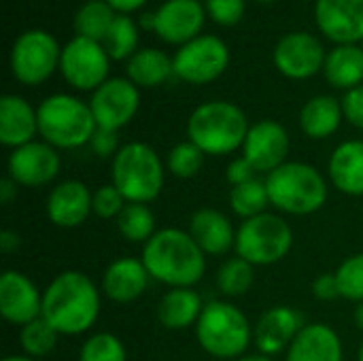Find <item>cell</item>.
<instances>
[{"instance_id": "49", "label": "cell", "mask_w": 363, "mask_h": 361, "mask_svg": "<svg viewBox=\"0 0 363 361\" xmlns=\"http://www.w3.org/2000/svg\"><path fill=\"white\" fill-rule=\"evenodd\" d=\"M238 361H274L272 357H266V355H245V357H240Z\"/></svg>"}, {"instance_id": "42", "label": "cell", "mask_w": 363, "mask_h": 361, "mask_svg": "<svg viewBox=\"0 0 363 361\" xmlns=\"http://www.w3.org/2000/svg\"><path fill=\"white\" fill-rule=\"evenodd\" d=\"M342 111H345V119L363 130V83L345 91L342 96Z\"/></svg>"}, {"instance_id": "41", "label": "cell", "mask_w": 363, "mask_h": 361, "mask_svg": "<svg viewBox=\"0 0 363 361\" xmlns=\"http://www.w3.org/2000/svg\"><path fill=\"white\" fill-rule=\"evenodd\" d=\"M89 149L98 155V157H115L117 151L121 149L119 145V132L115 130H104V128H96L91 140H89Z\"/></svg>"}, {"instance_id": "14", "label": "cell", "mask_w": 363, "mask_h": 361, "mask_svg": "<svg viewBox=\"0 0 363 361\" xmlns=\"http://www.w3.org/2000/svg\"><path fill=\"white\" fill-rule=\"evenodd\" d=\"M62 168V160L55 147L45 140H32L9 153L6 177L19 187H45L51 185Z\"/></svg>"}, {"instance_id": "4", "label": "cell", "mask_w": 363, "mask_h": 361, "mask_svg": "<svg viewBox=\"0 0 363 361\" xmlns=\"http://www.w3.org/2000/svg\"><path fill=\"white\" fill-rule=\"evenodd\" d=\"M166 162L143 140L125 143L111 160V183L125 202L151 204L160 198L166 183Z\"/></svg>"}, {"instance_id": "26", "label": "cell", "mask_w": 363, "mask_h": 361, "mask_svg": "<svg viewBox=\"0 0 363 361\" xmlns=\"http://www.w3.org/2000/svg\"><path fill=\"white\" fill-rule=\"evenodd\" d=\"M204 306L202 296L194 287H174L162 296L157 304V319L166 330L181 332L196 328Z\"/></svg>"}, {"instance_id": "29", "label": "cell", "mask_w": 363, "mask_h": 361, "mask_svg": "<svg viewBox=\"0 0 363 361\" xmlns=\"http://www.w3.org/2000/svg\"><path fill=\"white\" fill-rule=\"evenodd\" d=\"M328 83L336 89H353L363 83V49L362 45H336L323 66Z\"/></svg>"}, {"instance_id": "21", "label": "cell", "mask_w": 363, "mask_h": 361, "mask_svg": "<svg viewBox=\"0 0 363 361\" xmlns=\"http://www.w3.org/2000/svg\"><path fill=\"white\" fill-rule=\"evenodd\" d=\"M187 232L198 243V247L204 251V255L221 257L228 255L236 247V228L230 221V217L213 206L198 209L191 219Z\"/></svg>"}, {"instance_id": "48", "label": "cell", "mask_w": 363, "mask_h": 361, "mask_svg": "<svg viewBox=\"0 0 363 361\" xmlns=\"http://www.w3.org/2000/svg\"><path fill=\"white\" fill-rule=\"evenodd\" d=\"M353 323L357 326V330H362L363 332V302L362 304H357L355 311H353Z\"/></svg>"}, {"instance_id": "18", "label": "cell", "mask_w": 363, "mask_h": 361, "mask_svg": "<svg viewBox=\"0 0 363 361\" xmlns=\"http://www.w3.org/2000/svg\"><path fill=\"white\" fill-rule=\"evenodd\" d=\"M304 326V317L291 306L268 309L253 328V343L257 347V353L266 357L287 353Z\"/></svg>"}, {"instance_id": "20", "label": "cell", "mask_w": 363, "mask_h": 361, "mask_svg": "<svg viewBox=\"0 0 363 361\" xmlns=\"http://www.w3.org/2000/svg\"><path fill=\"white\" fill-rule=\"evenodd\" d=\"M91 194L94 191L83 181L77 179H68L53 185L45 200L47 219L55 228H64V230L83 226L89 219V215H94Z\"/></svg>"}, {"instance_id": "27", "label": "cell", "mask_w": 363, "mask_h": 361, "mask_svg": "<svg viewBox=\"0 0 363 361\" xmlns=\"http://www.w3.org/2000/svg\"><path fill=\"white\" fill-rule=\"evenodd\" d=\"M300 130L313 138V140H323L330 138L338 132L340 123L345 121V111H342V100L334 96H315L311 98L302 111H300Z\"/></svg>"}, {"instance_id": "13", "label": "cell", "mask_w": 363, "mask_h": 361, "mask_svg": "<svg viewBox=\"0 0 363 361\" xmlns=\"http://www.w3.org/2000/svg\"><path fill=\"white\" fill-rule=\"evenodd\" d=\"M325 57L323 43L311 32H289L279 38L272 51L277 70L294 81H304L321 72Z\"/></svg>"}, {"instance_id": "6", "label": "cell", "mask_w": 363, "mask_h": 361, "mask_svg": "<svg viewBox=\"0 0 363 361\" xmlns=\"http://www.w3.org/2000/svg\"><path fill=\"white\" fill-rule=\"evenodd\" d=\"M194 330L200 349L215 360L238 361L253 343L249 317L228 300L206 302Z\"/></svg>"}, {"instance_id": "30", "label": "cell", "mask_w": 363, "mask_h": 361, "mask_svg": "<svg viewBox=\"0 0 363 361\" xmlns=\"http://www.w3.org/2000/svg\"><path fill=\"white\" fill-rule=\"evenodd\" d=\"M115 17H117V11L108 2L87 0L85 4L79 6V11L74 15V32H77V36H85V38L102 43L104 36L108 34Z\"/></svg>"}, {"instance_id": "45", "label": "cell", "mask_w": 363, "mask_h": 361, "mask_svg": "<svg viewBox=\"0 0 363 361\" xmlns=\"http://www.w3.org/2000/svg\"><path fill=\"white\" fill-rule=\"evenodd\" d=\"M17 191H19V185L11 179V177H4L2 181H0V202L6 206V204H11L15 198H17Z\"/></svg>"}, {"instance_id": "9", "label": "cell", "mask_w": 363, "mask_h": 361, "mask_svg": "<svg viewBox=\"0 0 363 361\" xmlns=\"http://www.w3.org/2000/svg\"><path fill=\"white\" fill-rule=\"evenodd\" d=\"M62 47L57 45L55 36L47 30H26L21 32L9 55V66L13 77L21 85H40L45 83L55 70H60Z\"/></svg>"}, {"instance_id": "47", "label": "cell", "mask_w": 363, "mask_h": 361, "mask_svg": "<svg viewBox=\"0 0 363 361\" xmlns=\"http://www.w3.org/2000/svg\"><path fill=\"white\" fill-rule=\"evenodd\" d=\"M19 234L13 232V230H4L0 234V251L2 253H15L19 249Z\"/></svg>"}, {"instance_id": "52", "label": "cell", "mask_w": 363, "mask_h": 361, "mask_svg": "<svg viewBox=\"0 0 363 361\" xmlns=\"http://www.w3.org/2000/svg\"><path fill=\"white\" fill-rule=\"evenodd\" d=\"M257 2H277V0H257Z\"/></svg>"}, {"instance_id": "19", "label": "cell", "mask_w": 363, "mask_h": 361, "mask_svg": "<svg viewBox=\"0 0 363 361\" xmlns=\"http://www.w3.org/2000/svg\"><path fill=\"white\" fill-rule=\"evenodd\" d=\"M315 23L336 45L363 40V0H315Z\"/></svg>"}, {"instance_id": "40", "label": "cell", "mask_w": 363, "mask_h": 361, "mask_svg": "<svg viewBox=\"0 0 363 361\" xmlns=\"http://www.w3.org/2000/svg\"><path fill=\"white\" fill-rule=\"evenodd\" d=\"M204 9L219 26H236L247 9V0H204Z\"/></svg>"}, {"instance_id": "2", "label": "cell", "mask_w": 363, "mask_h": 361, "mask_svg": "<svg viewBox=\"0 0 363 361\" xmlns=\"http://www.w3.org/2000/svg\"><path fill=\"white\" fill-rule=\"evenodd\" d=\"M140 260L149 277L162 285L196 287L206 272V255L187 230L162 228L143 245Z\"/></svg>"}, {"instance_id": "33", "label": "cell", "mask_w": 363, "mask_h": 361, "mask_svg": "<svg viewBox=\"0 0 363 361\" xmlns=\"http://www.w3.org/2000/svg\"><path fill=\"white\" fill-rule=\"evenodd\" d=\"M115 223H117L119 234L128 243H140V245H145L157 232L155 213L151 211L149 204L128 202L123 206V211L119 213V217L115 219Z\"/></svg>"}, {"instance_id": "12", "label": "cell", "mask_w": 363, "mask_h": 361, "mask_svg": "<svg viewBox=\"0 0 363 361\" xmlns=\"http://www.w3.org/2000/svg\"><path fill=\"white\" fill-rule=\"evenodd\" d=\"M89 109L98 128L119 132L136 117L140 109V91L128 77H113L91 91Z\"/></svg>"}, {"instance_id": "43", "label": "cell", "mask_w": 363, "mask_h": 361, "mask_svg": "<svg viewBox=\"0 0 363 361\" xmlns=\"http://www.w3.org/2000/svg\"><path fill=\"white\" fill-rule=\"evenodd\" d=\"M225 177H228V183L232 187H236V185H245V183H249L253 179H257V170L251 166V162L245 155H240V157H234L228 164Z\"/></svg>"}, {"instance_id": "11", "label": "cell", "mask_w": 363, "mask_h": 361, "mask_svg": "<svg viewBox=\"0 0 363 361\" xmlns=\"http://www.w3.org/2000/svg\"><path fill=\"white\" fill-rule=\"evenodd\" d=\"M111 57L102 43L74 36L62 47L60 72L64 81L79 91H96L104 81H108Z\"/></svg>"}, {"instance_id": "53", "label": "cell", "mask_w": 363, "mask_h": 361, "mask_svg": "<svg viewBox=\"0 0 363 361\" xmlns=\"http://www.w3.org/2000/svg\"><path fill=\"white\" fill-rule=\"evenodd\" d=\"M359 45H362V49H363V40H362V43H359Z\"/></svg>"}, {"instance_id": "22", "label": "cell", "mask_w": 363, "mask_h": 361, "mask_svg": "<svg viewBox=\"0 0 363 361\" xmlns=\"http://www.w3.org/2000/svg\"><path fill=\"white\" fill-rule=\"evenodd\" d=\"M151 277L136 257H117L113 260L102 274V294L115 304H132L145 296L149 289Z\"/></svg>"}, {"instance_id": "16", "label": "cell", "mask_w": 363, "mask_h": 361, "mask_svg": "<svg viewBox=\"0 0 363 361\" xmlns=\"http://www.w3.org/2000/svg\"><path fill=\"white\" fill-rule=\"evenodd\" d=\"M0 315L11 326H28L43 315V291L23 272L4 270L0 277Z\"/></svg>"}, {"instance_id": "34", "label": "cell", "mask_w": 363, "mask_h": 361, "mask_svg": "<svg viewBox=\"0 0 363 361\" xmlns=\"http://www.w3.org/2000/svg\"><path fill=\"white\" fill-rule=\"evenodd\" d=\"M111 60H130L138 51V26L130 15L117 13L108 34L102 40Z\"/></svg>"}, {"instance_id": "44", "label": "cell", "mask_w": 363, "mask_h": 361, "mask_svg": "<svg viewBox=\"0 0 363 361\" xmlns=\"http://www.w3.org/2000/svg\"><path fill=\"white\" fill-rule=\"evenodd\" d=\"M313 296L319 302H334V300L342 298L340 296V285H338L336 272H323V274H319L313 281Z\"/></svg>"}, {"instance_id": "3", "label": "cell", "mask_w": 363, "mask_h": 361, "mask_svg": "<svg viewBox=\"0 0 363 361\" xmlns=\"http://www.w3.org/2000/svg\"><path fill=\"white\" fill-rule=\"evenodd\" d=\"M272 209L291 217L319 213L330 196L328 179L306 162H287L266 177Z\"/></svg>"}, {"instance_id": "5", "label": "cell", "mask_w": 363, "mask_h": 361, "mask_svg": "<svg viewBox=\"0 0 363 361\" xmlns=\"http://www.w3.org/2000/svg\"><path fill=\"white\" fill-rule=\"evenodd\" d=\"M251 123L245 111L228 100H211L196 106L187 119V140L206 155H230L242 149Z\"/></svg>"}, {"instance_id": "39", "label": "cell", "mask_w": 363, "mask_h": 361, "mask_svg": "<svg viewBox=\"0 0 363 361\" xmlns=\"http://www.w3.org/2000/svg\"><path fill=\"white\" fill-rule=\"evenodd\" d=\"M125 204H128L125 198L119 194V189L113 183L100 185L91 194V211L100 219H117Z\"/></svg>"}, {"instance_id": "50", "label": "cell", "mask_w": 363, "mask_h": 361, "mask_svg": "<svg viewBox=\"0 0 363 361\" xmlns=\"http://www.w3.org/2000/svg\"><path fill=\"white\" fill-rule=\"evenodd\" d=\"M2 361H38V360H32V357H28V355H9V357H4Z\"/></svg>"}, {"instance_id": "7", "label": "cell", "mask_w": 363, "mask_h": 361, "mask_svg": "<svg viewBox=\"0 0 363 361\" xmlns=\"http://www.w3.org/2000/svg\"><path fill=\"white\" fill-rule=\"evenodd\" d=\"M38 136L51 147L79 149L89 145L96 132V119L89 102H83L70 94H53L36 106Z\"/></svg>"}, {"instance_id": "36", "label": "cell", "mask_w": 363, "mask_h": 361, "mask_svg": "<svg viewBox=\"0 0 363 361\" xmlns=\"http://www.w3.org/2000/svg\"><path fill=\"white\" fill-rule=\"evenodd\" d=\"M206 153L191 140L177 143L166 155V170L177 179H196L204 168Z\"/></svg>"}, {"instance_id": "23", "label": "cell", "mask_w": 363, "mask_h": 361, "mask_svg": "<svg viewBox=\"0 0 363 361\" xmlns=\"http://www.w3.org/2000/svg\"><path fill=\"white\" fill-rule=\"evenodd\" d=\"M38 115L36 109L21 96L6 94L0 98V143L6 149H17L36 140Z\"/></svg>"}, {"instance_id": "31", "label": "cell", "mask_w": 363, "mask_h": 361, "mask_svg": "<svg viewBox=\"0 0 363 361\" xmlns=\"http://www.w3.org/2000/svg\"><path fill=\"white\" fill-rule=\"evenodd\" d=\"M228 202H230L232 213L236 217H240L242 221L253 219L257 215H264L272 206L270 196H268V187H266V179H253L245 185L232 187Z\"/></svg>"}, {"instance_id": "8", "label": "cell", "mask_w": 363, "mask_h": 361, "mask_svg": "<svg viewBox=\"0 0 363 361\" xmlns=\"http://www.w3.org/2000/svg\"><path fill=\"white\" fill-rule=\"evenodd\" d=\"M294 247L291 226L277 213H264L247 219L236 232V255L257 266H272L283 262Z\"/></svg>"}, {"instance_id": "1", "label": "cell", "mask_w": 363, "mask_h": 361, "mask_svg": "<svg viewBox=\"0 0 363 361\" xmlns=\"http://www.w3.org/2000/svg\"><path fill=\"white\" fill-rule=\"evenodd\" d=\"M102 309L100 289L79 270L60 272L43 289V319L60 336H81L89 332Z\"/></svg>"}, {"instance_id": "28", "label": "cell", "mask_w": 363, "mask_h": 361, "mask_svg": "<svg viewBox=\"0 0 363 361\" xmlns=\"http://www.w3.org/2000/svg\"><path fill=\"white\" fill-rule=\"evenodd\" d=\"M125 77L136 87H157L174 77V62L162 49H138L125 62Z\"/></svg>"}, {"instance_id": "51", "label": "cell", "mask_w": 363, "mask_h": 361, "mask_svg": "<svg viewBox=\"0 0 363 361\" xmlns=\"http://www.w3.org/2000/svg\"><path fill=\"white\" fill-rule=\"evenodd\" d=\"M357 361H363V343H362V347H359V355H357Z\"/></svg>"}, {"instance_id": "32", "label": "cell", "mask_w": 363, "mask_h": 361, "mask_svg": "<svg viewBox=\"0 0 363 361\" xmlns=\"http://www.w3.org/2000/svg\"><path fill=\"white\" fill-rule=\"evenodd\" d=\"M255 283V266L234 255L228 257L215 272V285L225 298H242Z\"/></svg>"}, {"instance_id": "38", "label": "cell", "mask_w": 363, "mask_h": 361, "mask_svg": "<svg viewBox=\"0 0 363 361\" xmlns=\"http://www.w3.org/2000/svg\"><path fill=\"white\" fill-rule=\"evenodd\" d=\"M336 279L340 285V296L349 302H363V253L349 255L338 268Z\"/></svg>"}, {"instance_id": "10", "label": "cell", "mask_w": 363, "mask_h": 361, "mask_svg": "<svg viewBox=\"0 0 363 361\" xmlns=\"http://www.w3.org/2000/svg\"><path fill=\"white\" fill-rule=\"evenodd\" d=\"M174 77L191 85L217 81L230 66V49L215 34H200L181 45L172 55Z\"/></svg>"}, {"instance_id": "15", "label": "cell", "mask_w": 363, "mask_h": 361, "mask_svg": "<svg viewBox=\"0 0 363 361\" xmlns=\"http://www.w3.org/2000/svg\"><path fill=\"white\" fill-rule=\"evenodd\" d=\"M289 149L291 140L285 126L274 119H262L249 128L242 145V155L251 162L257 174L268 177L289 162Z\"/></svg>"}, {"instance_id": "37", "label": "cell", "mask_w": 363, "mask_h": 361, "mask_svg": "<svg viewBox=\"0 0 363 361\" xmlns=\"http://www.w3.org/2000/svg\"><path fill=\"white\" fill-rule=\"evenodd\" d=\"M79 361H128L125 345L111 332H98L85 338L79 349Z\"/></svg>"}, {"instance_id": "17", "label": "cell", "mask_w": 363, "mask_h": 361, "mask_svg": "<svg viewBox=\"0 0 363 361\" xmlns=\"http://www.w3.org/2000/svg\"><path fill=\"white\" fill-rule=\"evenodd\" d=\"M206 9L200 0H166L153 13V32L170 45H185L200 36Z\"/></svg>"}, {"instance_id": "35", "label": "cell", "mask_w": 363, "mask_h": 361, "mask_svg": "<svg viewBox=\"0 0 363 361\" xmlns=\"http://www.w3.org/2000/svg\"><path fill=\"white\" fill-rule=\"evenodd\" d=\"M57 340H60V334L43 317L30 321L19 332L21 351H23V355H28L32 360H43V357L51 355L57 347Z\"/></svg>"}, {"instance_id": "46", "label": "cell", "mask_w": 363, "mask_h": 361, "mask_svg": "<svg viewBox=\"0 0 363 361\" xmlns=\"http://www.w3.org/2000/svg\"><path fill=\"white\" fill-rule=\"evenodd\" d=\"M104 2H108L117 13H123V15H130L147 4V0H104Z\"/></svg>"}, {"instance_id": "24", "label": "cell", "mask_w": 363, "mask_h": 361, "mask_svg": "<svg viewBox=\"0 0 363 361\" xmlns=\"http://www.w3.org/2000/svg\"><path fill=\"white\" fill-rule=\"evenodd\" d=\"M340 334L328 323H306L285 353V361H342Z\"/></svg>"}, {"instance_id": "25", "label": "cell", "mask_w": 363, "mask_h": 361, "mask_svg": "<svg viewBox=\"0 0 363 361\" xmlns=\"http://www.w3.org/2000/svg\"><path fill=\"white\" fill-rule=\"evenodd\" d=\"M330 183L345 196H363V138L340 143L328 162Z\"/></svg>"}]
</instances>
